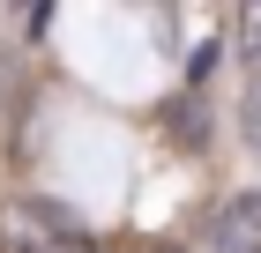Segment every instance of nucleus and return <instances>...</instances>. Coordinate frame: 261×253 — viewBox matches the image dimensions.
I'll return each mask as SVG.
<instances>
[{
    "label": "nucleus",
    "instance_id": "f257e3e1",
    "mask_svg": "<svg viewBox=\"0 0 261 253\" xmlns=\"http://www.w3.org/2000/svg\"><path fill=\"white\" fill-rule=\"evenodd\" d=\"M0 253H97V246L60 201L22 194V201H0Z\"/></svg>",
    "mask_w": 261,
    "mask_h": 253
},
{
    "label": "nucleus",
    "instance_id": "f03ea898",
    "mask_svg": "<svg viewBox=\"0 0 261 253\" xmlns=\"http://www.w3.org/2000/svg\"><path fill=\"white\" fill-rule=\"evenodd\" d=\"M217 253H261V194H239L217 209Z\"/></svg>",
    "mask_w": 261,
    "mask_h": 253
},
{
    "label": "nucleus",
    "instance_id": "7ed1b4c3",
    "mask_svg": "<svg viewBox=\"0 0 261 253\" xmlns=\"http://www.w3.org/2000/svg\"><path fill=\"white\" fill-rule=\"evenodd\" d=\"M239 60H261V8H239Z\"/></svg>",
    "mask_w": 261,
    "mask_h": 253
},
{
    "label": "nucleus",
    "instance_id": "20e7f679",
    "mask_svg": "<svg viewBox=\"0 0 261 253\" xmlns=\"http://www.w3.org/2000/svg\"><path fill=\"white\" fill-rule=\"evenodd\" d=\"M239 127H246V142H254V149H261V82H254V90H246V104H239Z\"/></svg>",
    "mask_w": 261,
    "mask_h": 253
},
{
    "label": "nucleus",
    "instance_id": "39448f33",
    "mask_svg": "<svg viewBox=\"0 0 261 253\" xmlns=\"http://www.w3.org/2000/svg\"><path fill=\"white\" fill-rule=\"evenodd\" d=\"M142 253H179V246H142Z\"/></svg>",
    "mask_w": 261,
    "mask_h": 253
}]
</instances>
